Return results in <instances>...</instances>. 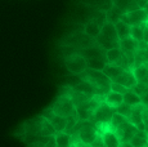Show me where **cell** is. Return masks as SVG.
<instances>
[{
  "instance_id": "obj_1",
  "label": "cell",
  "mask_w": 148,
  "mask_h": 147,
  "mask_svg": "<svg viewBox=\"0 0 148 147\" xmlns=\"http://www.w3.org/2000/svg\"><path fill=\"white\" fill-rule=\"evenodd\" d=\"M80 76V80L86 81L90 87L97 92V94L106 95L110 92L111 80L104 75L102 71H95V70H89L84 71Z\"/></svg>"
},
{
  "instance_id": "obj_2",
  "label": "cell",
  "mask_w": 148,
  "mask_h": 147,
  "mask_svg": "<svg viewBox=\"0 0 148 147\" xmlns=\"http://www.w3.org/2000/svg\"><path fill=\"white\" fill-rule=\"evenodd\" d=\"M61 45H64V48H68V49H73L72 53H75L76 50L97 45V41L94 39L86 36L82 31H73L62 39Z\"/></svg>"
},
{
  "instance_id": "obj_3",
  "label": "cell",
  "mask_w": 148,
  "mask_h": 147,
  "mask_svg": "<svg viewBox=\"0 0 148 147\" xmlns=\"http://www.w3.org/2000/svg\"><path fill=\"white\" fill-rule=\"evenodd\" d=\"M50 111L53 114L58 115L62 117H71V116H76V106L73 104L72 100L66 94V93H62L57 97V100L49 106Z\"/></svg>"
},
{
  "instance_id": "obj_4",
  "label": "cell",
  "mask_w": 148,
  "mask_h": 147,
  "mask_svg": "<svg viewBox=\"0 0 148 147\" xmlns=\"http://www.w3.org/2000/svg\"><path fill=\"white\" fill-rule=\"evenodd\" d=\"M63 63L66 70L72 75H81L82 72L88 70L86 59L77 53H71V54L64 56Z\"/></svg>"
},
{
  "instance_id": "obj_5",
  "label": "cell",
  "mask_w": 148,
  "mask_h": 147,
  "mask_svg": "<svg viewBox=\"0 0 148 147\" xmlns=\"http://www.w3.org/2000/svg\"><path fill=\"white\" fill-rule=\"evenodd\" d=\"M148 14L146 13V10L143 8H139V9H134V10H130V12L125 13L122 14L120 21L125 22L126 25H129L130 27L133 26H140L146 22Z\"/></svg>"
},
{
  "instance_id": "obj_6",
  "label": "cell",
  "mask_w": 148,
  "mask_h": 147,
  "mask_svg": "<svg viewBox=\"0 0 148 147\" xmlns=\"http://www.w3.org/2000/svg\"><path fill=\"white\" fill-rule=\"evenodd\" d=\"M115 114V109H111L107 104L101 103L98 107L94 110L90 120L95 124H101V123H110L112 115Z\"/></svg>"
},
{
  "instance_id": "obj_7",
  "label": "cell",
  "mask_w": 148,
  "mask_h": 147,
  "mask_svg": "<svg viewBox=\"0 0 148 147\" xmlns=\"http://www.w3.org/2000/svg\"><path fill=\"white\" fill-rule=\"evenodd\" d=\"M97 135H98V132H97L94 125L84 124V125H81L77 131V141L81 142L82 145L89 146L97 138Z\"/></svg>"
},
{
  "instance_id": "obj_8",
  "label": "cell",
  "mask_w": 148,
  "mask_h": 147,
  "mask_svg": "<svg viewBox=\"0 0 148 147\" xmlns=\"http://www.w3.org/2000/svg\"><path fill=\"white\" fill-rule=\"evenodd\" d=\"M40 115H41V116H44L48 121H49L50 124H52V126L54 128L56 133H58V132H64V131H66L67 119H66V117H62V116H58V115H56V114H53V112L50 111L49 107H48V109H45Z\"/></svg>"
},
{
  "instance_id": "obj_9",
  "label": "cell",
  "mask_w": 148,
  "mask_h": 147,
  "mask_svg": "<svg viewBox=\"0 0 148 147\" xmlns=\"http://www.w3.org/2000/svg\"><path fill=\"white\" fill-rule=\"evenodd\" d=\"M113 132H115L116 135L119 137L120 142H129L136 133H138V128L134 126L133 124H130L129 121H126V123H124L122 125L119 126V128H116Z\"/></svg>"
},
{
  "instance_id": "obj_10",
  "label": "cell",
  "mask_w": 148,
  "mask_h": 147,
  "mask_svg": "<svg viewBox=\"0 0 148 147\" xmlns=\"http://www.w3.org/2000/svg\"><path fill=\"white\" fill-rule=\"evenodd\" d=\"M112 81L113 83L120 84L122 87H125V88H127L129 90L133 89L136 84H138V81H136V79H135V76H134V74H133L132 70H124V71Z\"/></svg>"
},
{
  "instance_id": "obj_11",
  "label": "cell",
  "mask_w": 148,
  "mask_h": 147,
  "mask_svg": "<svg viewBox=\"0 0 148 147\" xmlns=\"http://www.w3.org/2000/svg\"><path fill=\"white\" fill-rule=\"evenodd\" d=\"M79 3L86 8H93L103 13H106L112 7V0H79Z\"/></svg>"
},
{
  "instance_id": "obj_12",
  "label": "cell",
  "mask_w": 148,
  "mask_h": 147,
  "mask_svg": "<svg viewBox=\"0 0 148 147\" xmlns=\"http://www.w3.org/2000/svg\"><path fill=\"white\" fill-rule=\"evenodd\" d=\"M103 103L107 104V106L111 107V109H115V110H116L119 106H121V104L124 103V100H122V94L110 90V92H108L107 94L104 95Z\"/></svg>"
},
{
  "instance_id": "obj_13",
  "label": "cell",
  "mask_w": 148,
  "mask_h": 147,
  "mask_svg": "<svg viewBox=\"0 0 148 147\" xmlns=\"http://www.w3.org/2000/svg\"><path fill=\"white\" fill-rule=\"evenodd\" d=\"M112 5L117 8L122 14L130 12V10L139 9V7L135 3V0H112Z\"/></svg>"
},
{
  "instance_id": "obj_14",
  "label": "cell",
  "mask_w": 148,
  "mask_h": 147,
  "mask_svg": "<svg viewBox=\"0 0 148 147\" xmlns=\"http://www.w3.org/2000/svg\"><path fill=\"white\" fill-rule=\"evenodd\" d=\"M99 35L104 39H108L111 41H119L117 38V34H116V29H115V25L111 23V22H104L101 27V32Z\"/></svg>"
},
{
  "instance_id": "obj_15",
  "label": "cell",
  "mask_w": 148,
  "mask_h": 147,
  "mask_svg": "<svg viewBox=\"0 0 148 147\" xmlns=\"http://www.w3.org/2000/svg\"><path fill=\"white\" fill-rule=\"evenodd\" d=\"M82 27H84V29H82V32H84L86 36H89V38H92L95 40V39L98 38L99 32H101L102 26L97 21H88V22H85Z\"/></svg>"
},
{
  "instance_id": "obj_16",
  "label": "cell",
  "mask_w": 148,
  "mask_h": 147,
  "mask_svg": "<svg viewBox=\"0 0 148 147\" xmlns=\"http://www.w3.org/2000/svg\"><path fill=\"white\" fill-rule=\"evenodd\" d=\"M119 49L122 53H135V50L138 49V41L130 36L121 39V40H119Z\"/></svg>"
},
{
  "instance_id": "obj_17",
  "label": "cell",
  "mask_w": 148,
  "mask_h": 147,
  "mask_svg": "<svg viewBox=\"0 0 148 147\" xmlns=\"http://www.w3.org/2000/svg\"><path fill=\"white\" fill-rule=\"evenodd\" d=\"M54 139H56L57 147H71L73 142V138L70 133L66 132H58L54 134Z\"/></svg>"
},
{
  "instance_id": "obj_18",
  "label": "cell",
  "mask_w": 148,
  "mask_h": 147,
  "mask_svg": "<svg viewBox=\"0 0 148 147\" xmlns=\"http://www.w3.org/2000/svg\"><path fill=\"white\" fill-rule=\"evenodd\" d=\"M102 139H103V143L106 147H119L120 146V139L116 135V133L113 131H107L104 132L103 134H101Z\"/></svg>"
},
{
  "instance_id": "obj_19",
  "label": "cell",
  "mask_w": 148,
  "mask_h": 147,
  "mask_svg": "<svg viewBox=\"0 0 148 147\" xmlns=\"http://www.w3.org/2000/svg\"><path fill=\"white\" fill-rule=\"evenodd\" d=\"M122 71H124V70H122L120 66H117V65H110V63H107L106 66H104V69L102 70V72H103L111 81L115 80Z\"/></svg>"
},
{
  "instance_id": "obj_20",
  "label": "cell",
  "mask_w": 148,
  "mask_h": 147,
  "mask_svg": "<svg viewBox=\"0 0 148 147\" xmlns=\"http://www.w3.org/2000/svg\"><path fill=\"white\" fill-rule=\"evenodd\" d=\"M122 100H124V103L127 104L130 107H134V106H138V104L142 103V100H140V95L134 93L133 90H127L124 95H122Z\"/></svg>"
},
{
  "instance_id": "obj_21",
  "label": "cell",
  "mask_w": 148,
  "mask_h": 147,
  "mask_svg": "<svg viewBox=\"0 0 148 147\" xmlns=\"http://www.w3.org/2000/svg\"><path fill=\"white\" fill-rule=\"evenodd\" d=\"M115 29H116V34H117L119 40L125 39V38H129L130 36V26L129 25H126L125 22H122V21L116 22Z\"/></svg>"
},
{
  "instance_id": "obj_22",
  "label": "cell",
  "mask_w": 148,
  "mask_h": 147,
  "mask_svg": "<svg viewBox=\"0 0 148 147\" xmlns=\"http://www.w3.org/2000/svg\"><path fill=\"white\" fill-rule=\"evenodd\" d=\"M107 65L104 58H90L86 59V66L89 70H95V71H102L104 66Z\"/></svg>"
},
{
  "instance_id": "obj_23",
  "label": "cell",
  "mask_w": 148,
  "mask_h": 147,
  "mask_svg": "<svg viewBox=\"0 0 148 147\" xmlns=\"http://www.w3.org/2000/svg\"><path fill=\"white\" fill-rule=\"evenodd\" d=\"M146 134L147 132L144 131H138V133L129 141L130 145L133 147H146L147 146V141H146Z\"/></svg>"
},
{
  "instance_id": "obj_24",
  "label": "cell",
  "mask_w": 148,
  "mask_h": 147,
  "mask_svg": "<svg viewBox=\"0 0 148 147\" xmlns=\"http://www.w3.org/2000/svg\"><path fill=\"white\" fill-rule=\"evenodd\" d=\"M104 14H106V21L111 22V23H113V25H115L116 22L120 21L121 17H122V13L116 7H113V5L107 10L106 13H104Z\"/></svg>"
},
{
  "instance_id": "obj_25",
  "label": "cell",
  "mask_w": 148,
  "mask_h": 147,
  "mask_svg": "<svg viewBox=\"0 0 148 147\" xmlns=\"http://www.w3.org/2000/svg\"><path fill=\"white\" fill-rule=\"evenodd\" d=\"M121 56H122V52L119 48H113V49L106 50V62L110 65H115L116 62L120 59Z\"/></svg>"
},
{
  "instance_id": "obj_26",
  "label": "cell",
  "mask_w": 148,
  "mask_h": 147,
  "mask_svg": "<svg viewBox=\"0 0 148 147\" xmlns=\"http://www.w3.org/2000/svg\"><path fill=\"white\" fill-rule=\"evenodd\" d=\"M127 119L125 116H122V115L117 114V112H115V114L112 115V117H111L110 120V126H111V131H115L116 128H119L120 125H122L124 123H126Z\"/></svg>"
},
{
  "instance_id": "obj_27",
  "label": "cell",
  "mask_w": 148,
  "mask_h": 147,
  "mask_svg": "<svg viewBox=\"0 0 148 147\" xmlns=\"http://www.w3.org/2000/svg\"><path fill=\"white\" fill-rule=\"evenodd\" d=\"M143 32H144V23L140 25V26L130 27V38H133L136 41L143 40Z\"/></svg>"
},
{
  "instance_id": "obj_28",
  "label": "cell",
  "mask_w": 148,
  "mask_h": 147,
  "mask_svg": "<svg viewBox=\"0 0 148 147\" xmlns=\"http://www.w3.org/2000/svg\"><path fill=\"white\" fill-rule=\"evenodd\" d=\"M115 112H117V114H120V115H122V116H125L127 119L129 115L132 114V107L127 106V104H125V103H122L121 106H119L117 109L115 110Z\"/></svg>"
},
{
  "instance_id": "obj_29",
  "label": "cell",
  "mask_w": 148,
  "mask_h": 147,
  "mask_svg": "<svg viewBox=\"0 0 148 147\" xmlns=\"http://www.w3.org/2000/svg\"><path fill=\"white\" fill-rule=\"evenodd\" d=\"M110 90H112V92H116V93H120V94L124 95L129 89L125 88V87H122V85H120V84H117V83H113V81H111Z\"/></svg>"
},
{
  "instance_id": "obj_30",
  "label": "cell",
  "mask_w": 148,
  "mask_h": 147,
  "mask_svg": "<svg viewBox=\"0 0 148 147\" xmlns=\"http://www.w3.org/2000/svg\"><path fill=\"white\" fill-rule=\"evenodd\" d=\"M88 147H106L104 146V143H103V139H102V137H101V134H98L97 135V138L94 141H93L92 143H90Z\"/></svg>"
},
{
  "instance_id": "obj_31",
  "label": "cell",
  "mask_w": 148,
  "mask_h": 147,
  "mask_svg": "<svg viewBox=\"0 0 148 147\" xmlns=\"http://www.w3.org/2000/svg\"><path fill=\"white\" fill-rule=\"evenodd\" d=\"M45 147H57V143H56V139H54V135L48 138L47 143H45Z\"/></svg>"
},
{
  "instance_id": "obj_32",
  "label": "cell",
  "mask_w": 148,
  "mask_h": 147,
  "mask_svg": "<svg viewBox=\"0 0 148 147\" xmlns=\"http://www.w3.org/2000/svg\"><path fill=\"white\" fill-rule=\"evenodd\" d=\"M140 100H142V104H144L146 107H148V92L144 93V94L142 95Z\"/></svg>"
},
{
  "instance_id": "obj_33",
  "label": "cell",
  "mask_w": 148,
  "mask_h": 147,
  "mask_svg": "<svg viewBox=\"0 0 148 147\" xmlns=\"http://www.w3.org/2000/svg\"><path fill=\"white\" fill-rule=\"evenodd\" d=\"M27 147H45V145L41 142H31L27 143Z\"/></svg>"
},
{
  "instance_id": "obj_34",
  "label": "cell",
  "mask_w": 148,
  "mask_h": 147,
  "mask_svg": "<svg viewBox=\"0 0 148 147\" xmlns=\"http://www.w3.org/2000/svg\"><path fill=\"white\" fill-rule=\"evenodd\" d=\"M119 147H133L130 145V142H120V146Z\"/></svg>"
},
{
  "instance_id": "obj_35",
  "label": "cell",
  "mask_w": 148,
  "mask_h": 147,
  "mask_svg": "<svg viewBox=\"0 0 148 147\" xmlns=\"http://www.w3.org/2000/svg\"><path fill=\"white\" fill-rule=\"evenodd\" d=\"M143 9H144V10H146V13H147V14H148V0H147V3H146V4H144Z\"/></svg>"
},
{
  "instance_id": "obj_36",
  "label": "cell",
  "mask_w": 148,
  "mask_h": 147,
  "mask_svg": "<svg viewBox=\"0 0 148 147\" xmlns=\"http://www.w3.org/2000/svg\"><path fill=\"white\" fill-rule=\"evenodd\" d=\"M144 27H147V29H148V17H147L146 22H144Z\"/></svg>"
},
{
  "instance_id": "obj_37",
  "label": "cell",
  "mask_w": 148,
  "mask_h": 147,
  "mask_svg": "<svg viewBox=\"0 0 148 147\" xmlns=\"http://www.w3.org/2000/svg\"><path fill=\"white\" fill-rule=\"evenodd\" d=\"M146 141H147V146H148V132H147V134H146Z\"/></svg>"
},
{
  "instance_id": "obj_38",
  "label": "cell",
  "mask_w": 148,
  "mask_h": 147,
  "mask_svg": "<svg viewBox=\"0 0 148 147\" xmlns=\"http://www.w3.org/2000/svg\"><path fill=\"white\" fill-rule=\"evenodd\" d=\"M146 43H147V44H148V40H147V41H146Z\"/></svg>"
},
{
  "instance_id": "obj_39",
  "label": "cell",
  "mask_w": 148,
  "mask_h": 147,
  "mask_svg": "<svg viewBox=\"0 0 148 147\" xmlns=\"http://www.w3.org/2000/svg\"><path fill=\"white\" fill-rule=\"evenodd\" d=\"M146 147H148V146H146Z\"/></svg>"
}]
</instances>
